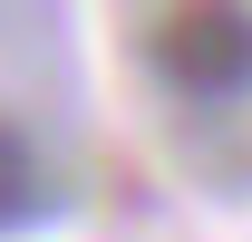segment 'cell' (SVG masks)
Returning a JSON list of instances; mask_svg holds the SVG:
<instances>
[{
	"instance_id": "6da1fadb",
	"label": "cell",
	"mask_w": 252,
	"mask_h": 242,
	"mask_svg": "<svg viewBox=\"0 0 252 242\" xmlns=\"http://www.w3.org/2000/svg\"><path fill=\"white\" fill-rule=\"evenodd\" d=\"M146 59L175 97L214 107V97H243L252 88V10L233 0H185V10H156L146 20Z\"/></svg>"
},
{
	"instance_id": "7a4b0ae2",
	"label": "cell",
	"mask_w": 252,
	"mask_h": 242,
	"mask_svg": "<svg viewBox=\"0 0 252 242\" xmlns=\"http://www.w3.org/2000/svg\"><path fill=\"white\" fill-rule=\"evenodd\" d=\"M30 204H39V155H30L20 126H0V223H10V213H30Z\"/></svg>"
}]
</instances>
